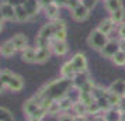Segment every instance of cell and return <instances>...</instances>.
<instances>
[{
  "mask_svg": "<svg viewBox=\"0 0 125 121\" xmlns=\"http://www.w3.org/2000/svg\"><path fill=\"white\" fill-rule=\"evenodd\" d=\"M45 114H46V111L42 109V107H41V109L37 110L34 114L31 115V117H28V120H30V121H41L44 117H45Z\"/></svg>",
  "mask_w": 125,
  "mask_h": 121,
  "instance_id": "32",
  "label": "cell"
},
{
  "mask_svg": "<svg viewBox=\"0 0 125 121\" xmlns=\"http://www.w3.org/2000/svg\"><path fill=\"white\" fill-rule=\"evenodd\" d=\"M108 90L113 92V93H117V94H119V96H122V94H124V90H125V80H122V79L114 80L113 83L110 85Z\"/></svg>",
  "mask_w": 125,
  "mask_h": 121,
  "instance_id": "20",
  "label": "cell"
},
{
  "mask_svg": "<svg viewBox=\"0 0 125 121\" xmlns=\"http://www.w3.org/2000/svg\"><path fill=\"white\" fill-rule=\"evenodd\" d=\"M80 4H83V0H65V6L70 9V11L74 10L76 7H79Z\"/></svg>",
  "mask_w": 125,
  "mask_h": 121,
  "instance_id": "35",
  "label": "cell"
},
{
  "mask_svg": "<svg viewBox=\"0 0 125 121\" xmlns=\"http://www.w3.org/2000/svg\"><path fill=\"white\" fill-rule=\"evenodd\" d=\"M52 25H53V30H55V34L56 33H59V31H63V30H66V24H65V21L63 20H55V21H51Z\"/></svg>",
  "mask_w": 125,
  "mask_h": 121,
  "instance_id": "34",
  "label": "cell"
},
{
  "mask_svg": "<svg viewBox=\"0 0 125 121\" xmlns=\"http://www.w3.org/2000/svg\"><path fill=\"white\" fill-rule=\"evenodd\" d=\"M13 75H14V73H13L11 70H9V69H3V70H1V73H0L1 89H6V87L9 86V83H10V80H11Z\"/></svg>",
  "mask_w": 125,
  "mask_h": 121,
  "instance_id": "27",
  "label": "cell"
},
{
  "mask_svg": "<svg viewBox=\"0 0 125 121\" xmlns=\"http://www.w3.org/2000/svg\"><path fill=\"white\" fill-rule=\"evenodd\" d=\"M90 75H89V72L86 70V72H77L76 73V76L73 77V87H76V89H83V87L90 82Z\"/></svg>",
  "mask_w": 125,
  "mask_h": 121,
  "instance_id": "7",
  "label": "cell"
},
{
  "mask_svg": "<svg viewBox=\"0 0 125 121\" xmlns=\"http://www.w3.org/2000/svg\"><path fill=\"white\" fill-rule=\"evenodd\" d=\"M114 27H115V25H114V23L110 20V18H104V20H101V21H100V24H98L97 30H98V31H101L103 34L108 35L114 30Z\"/></svg>",
  "mask_w": 125,
  "mask_h": 121,
  "instance_id": "21",
  "label": "cell"
},
{
  "mask_svg": "<svg viewBox=\"0 0 125 121\" xmlns=\"http://www.w3.org/2000/svg\"><path fill=\"white\" fill-rule=\"evenodd\" d=\"M104 1H108V0H104Z\"/></svg>",
  "mask_w": 125,
  "mask_h": 121,
  "instance_id": "47",
  "label": "cell"
},
{
  "mask_svg": "<svg viewBox=\"0 0 125 121\" xmlns=\"http://www.w3.org/2000/svg\"><path fill=\"white\" fill-rule=\"evenodd\" d=\"M76 69H74L73 64L70 62V61H68L66 64L62 65V68H61V76L62 77H65V79H70V80H73V77L76 76Z\"/></svg>",
  "mask_w": 125,
  "mask_h": 121,
  "instance_id": "10",
  "label": "cell"
},
{
  "mask_svg": "<svg viewBox=\"0 0 125 121\" xmlns=\"http://www.w3.org/2000/svg\"><path fill=\"white\" fill-rule=\"evenodd\" d=\"M72 87H73V80L61 77V79L53 80V82H51V83H48L46 86H44L34 97L40 101V104H41V101L45 100V99L58 101V100H61L62 97L68 96V93L72 90Z\"/></svg>",
  "mask_w": 125,
  "mask_h": 121,
  "instance_id": "1",
  "label": "cell"
},
{
  "mask_svg": "<svg viewBox=\"0 0 125 121\" xmlns=\"http://www.w3.org/2000/svg\"><path fill=\"white\" fill-rule=\"evenodd\" d=\"M24 87V79L21 77L20 75H13L11 80H10V83H9V86H7V89L9 90H11V92H21Z\"/></svg>",
  "mask_w": 125,
  "mask_h": 121,
  "instance_id": "13",
  "label": "cell"
},
{
  "mask_svg": "<svg viewBox=\"0 0 125 121\" xmlns=\"http://www.w3.org/2000/svg\"><path fill=\"white\" fill-rule=\"evenodd\" d=\"M107 114H105V120L107 121H122L124 120V117H122V113L117 109H111L105 111Z\"/></svg>",
  "mask_w": 125,
  "mask_h": 121,
  "instance_id": "23",
  "label": "cell"
},
{
  "mask_svg": "<svg viewBox=\"0 0 125 121\" xmlns=\"http://www.w3.org/2000/svg\"><path fill=\"white\" fill-rule=\"evenodd\" d=\"M108 101H110V104H111V107L113 109H117V107H119L121 104H122V96H119V94H117V93H113L108 90Z\"/></svg>",
  "mask_w": 125,
  "mask_h": 121,
  "instance_id": "24",
  "label": "cell"
},
{
  "mask_svg": "<svg viewBox=\"0 0 125 121\" xmlns=\"http://www.w3.org/2000/svg\"><path fill=\"white\" fill-rule=\"evenodd\" d=\"M0 13H1V18L4 21H13L16 20V7L10 4L9 1H3L0 4Z\"/></svg>",
  "mask_w": 125,
  "mask_h": 121,
  "instance_id": "3",
  "label": "cell"
},
{
  "mask_svg": "<svg viewBox=\"0 0 125 121\" xmlns=\"http://www.w3.org/2000/svg\"><path fill=\"white\" fill-rule=\"evenodd\" d=\"M0 121H14L13 114L6 109V107H1V109H0Z\"/></svg>",
  "mask_w": 125,
  "mask_h": 121,
  "instance_id": "31",
  "label": "cell"
},
{
  "mask_svg": "<svg viewBox=\"0 0 125 121\" xmlns=\"http://www.w3.org/2000/svg\"><path fill=\"white\" fill-rule=\"evenodd\" d=\"M87 107H89V114H96L97 115L100 111H101V109H100V106H98V103H97L96 100H94L91 104H89Z\"/></svg>",
  "mask_w": 125,
  "mask_h": 121,
  "instance_id": "36",
  "label": "cell"
},
{
  "mask_svg": "<svg viewBox=\"0 0 125 121\" xmlns=\"http://www.w3.org/2000/svg\"><path fill=\"white\" fill-rule=\"evenodd\" d=\"M30 14L27 13V10L24 9V6H17L16 7V21H20V23H24V21H28L30 20Z\"/></svg>",
  "mask_w": 125,
  "mask_h": 121,
  "instance_id": "22",
  "label": "cell"
},
{
  "mask_svg": "<svg viewBox=\"0 0 125 121\" xmlns=\"http://www.w3.org/2000/svg\"><path fill=\"white\" fill-rule=\"evenodd\" d=\"M40 109H41V104L35 97H31V99H28V100H25L24 104H23V111L25 113L27 117H31L37 110H40Z\"/></svg>",
  "mask_w": 125,
  "mask_h": 121,
  "instance_id": "5",
  "label": "cell"
},
{
  "mask_svg": "<svg viewBox=\"0 0 125 121\" xmlns=\"http://www.w3.org/2000/svg\"><path fill=\"white\" fill-rule=\"evenodd\" d=\"M59 4H58L56 1H53L52 4H49L48 7H45L44 9V13H45L46 18H49L51 21H55V20H58L59 18Z\"/></svg>",
  "mask_w": 125,
  "mask_h": 121,
  "instance_id": "12",
  "label": "cell"
},
{
  "mask_svg": "<svg viewBox=\"0 0 125 121\" xmlns=\"http://www.w3.org/2000/svg\"><path fill=\"white\" fill-rule=\"evenodd\" d=\"M38 37H42V38H46V40H53L55 37V30H53V25L52 23H48L45 25H42L38 33Z\"/></svg>",
  "mask_w": 125,
  "mask_h": 121,
  "instance_id": "18",
  "label": "cell"
},
{
  "mask_svg": "<svg viewBox=\"0 0 125 121\" xmlns=\"http://www.w3.org/2000/svg\"><path fill=\"white\" fill-rule=\"evenodd\" d=\"M108 35L103 34L101 31H98V30H93L89 35V38H87V44L93 48V49H96V51H101L104 46L108 44Z\"/></svg>",
  "mask_w": 125,
  "mask_h": 121,
  "instance_id": "2",
  "label": "cell"
},
{
  "mask_svg": "<svg viewBox=\"0 0 125 121\" xmlns=\"http://www.w3.org/2000/svg\"><path fill=\"white\" fill-rule=\"evenodd\" d=\"M35 56H37V48L35 46H27L21 51V59L27 64H34Z\"/></svg>",
  "mask_w": 125,
  "mask_h": 121,
  "instance_id": "14",
  "label": "cell"
},
{
  "mask_svg": "<svg viewBox=\"0 0 125 121\" xmlns=\"http://www.w3.org/2000/svg\"><path fill=\"white\" fill-rule=\"evenodd\" d=\"M38 1H40L41 9H45V7H48L49 4H52V3L56 1V0H38Z\"/></svg>",
  "mask_w": 125,
  "mask_h": 121,
  "instance_id": "41",
  "label": "cell"
},
{
  "mask_svg": "<svg viewBox=\"0 0 125 121\" xmlns=\"http://www.w3.org/2000/svg\"><path fill=\"white\" fill-rule=\"evenodd\" d=\"M6 1H9V3H10V4H13L14 7H17V6L24 4V1H25V0H6Z\"/></svg>",
  "mask_w": 125,
  "mask_h": 121,
  "instance_id": "42",
  "label": "cell"
},
{
  "mask_svg": "<svg viewBox=\"0 0 125 121\" xmlns=\"http://www.w3.org/2000/svg\"><path fill=\"white\" fill-rule=\"evenodd\" d=\"M124 18H125V9L124 7H121L118 10H115L114 13L110 14V20L114 23V25H121V24H124Z\"/></svg>",
  "mask_w": 125,
  "mask_h": 121,
  "instance_id": "19",
  "label": "cell"
},
{
  "mask_svg": "<svg viewBox=\"0 0 125 121\" xmlns=\"http://www.w3.org/2000/svg\"><path fill=\"white\" fill-rule=\"evenodd\" d=\"M16 52H17V49H16V46H14V44H13L11 40H9V41H6V42L1 44L0 54H1L3 58H11Z\"/></svg>",
  "mask_w": 125,
  "mask_h": 121,
  "instance_id": "11",
  "label": "cell"
},
{
  "mask_svg": "<svg viewBox=\"0 0 125 121\" xmlns=\"http://www.w3.org/2000/svg\"><path fill=\"white\" fill-rule=\"evenodd\" d=\"M122 97H124V99H125V90H124V94H122Z\"/></svg>",
  "mask_w": 125,
  "mask_h": 121,
  "instance_id": "46",
  "label": "cell"
},
{
  "mask_svg": "<svg viewBox=\"0 0 125 121\" xmlns=\"http://www.w3.org/2000/svg\"><path fill=\"white\" fill-rule=\"evenodd\" d=\"M11 41L17 51H23V49H25L28 46V40H27V37L24 34H16L11 38Z\"/></svg>",
  "mask_w": 125,
  "mask_h": 121,
  "instance_id": "16",
  "label": "cell"
},
{
  "mask_svg": "<svg viewBox=\"0 0 125 121\" xmlns=\"http://www.w3.org/2000/svg\"><path fill=\"white\" fill-rule=\"evenodd\" d=\"M53 40H58V41H66V30H63V31H59L55 34L53 37Z\"/></svg>",
  "mask_w": 125,
  "mask_h": 121,
  "instance_id": "38",
  "label": "cell"
},
{
  "mask_svg": "<svg viewBox=\"0 0 125 121\" xmlns=\"http://www.w3.org/2000/svg\"><path fill=\"white\" fill-rule=\"evenodd\" d=\"M118 42H119V49L122 52H125V40H119Z\"/></svg>",
  "mask_w": 125,
  "mask_h": 121,
  "instance_id": "44",
  "label": "cell"
},
{
  "mask_svg": "<svg viewBox=\"0 0 125 121\" xmlns=\"http://www.w3.org/2000/svg\"><path fill=\"white\" fill-rule=\"evenodd\" d=\"M70 62L73 64L76 72H86L87 70V59H86L84 54H82V52L74 54L73 58L70 59Z\"/></svg>",
  "mask_w": 125,
  "mask_h": 121,
  "instance_id": "4",
  "label": "cell"
},
{
  "mask_svg": "<svg viewBox=\"0 0 125 121\" xmlns=\"http://www.w3.org/2000/svg\"><path fill=\"white\" fill-rule=\"evenodd\" d=\"M93 97L94 100H98V99H103V97H107L108 96V89H103V87H98V86H94L93 89Z\"/></svg>",
  "mask_w": 125,
  "mask_h": 121,
  "instance_id": "29",
  "label": "cell"
},
{
  "mask_svg": "<svg viewBox=\"0 0 125 121\" xmlns=\"http://www.w3.org/2000/svg\"><path fill=\"white\" fill-rule=\"evenodd\" d=\"M97 1H98V0H83V4H84V6L89 9V10H91L93 7L96 6Z\"/></svg>",
  "mask_w": 125,
  "mask_h": 121,
  "instance_id": "39",
  "label": "cell"
},
{
  "mask_svg": "<svg viewBox=\"0 0 125 121\" xmlns=\"http://www.w3.org/2000/svg\"><path fill=\"white\" fill-rule=\"evenodd\" d=\"M23 6L27 10V13L30 14V17H34L35 14H38V11H40V9H41L38 0H25Z\"/></svg>",
  "mask_w": 125,
  "mask_h": 121,
  "instance_id": "15",
  "label": "cell"
},
{
  "mask_svg": "<svg viewBox=\"0 0 125 121\" xmlns=\"http://www.w3.org/2000/svg\"><path fill=\"white\" fill-rule=\"evenodd\" d=\"M111 61H113L117 66H124V65H125V52H122V51L117 52V54H115V56H114Z\"/></svg>",
  "mask_w": 125,
  "mask_h": 121,
  "instance_id": "30",
  "label": "cell"
},
{
  "mask_svg": "<svg viewBox=\"0 0 125 121\" xmlns=\"http://www.w3.org/2000/svg\"><path fill=\"white\" fill-rule=\"evenodd\" d=\"M59 111H62V110H61V106H59V101H53V103L49 106V109L46 110V114L56 115V114H59Z\"/></svg>",
  "mask_w": 125,
  "mask_h": 121,
  "instance_id": "33",
  "label": "cell"
},
{
  "mask_svg": "<svg viewBox=\"0 0 125 121\" xmlns=\"http://www.w3.org/2000/svg\"><path fill=\"white\" fill-rule=\"evenodd\" d=\"M89 16H90V10L84 4H80L79 7L72 10V18L74 21H84V20L89 18Z\"/></svg>",
  "mask_w": 125,
  "mask_h": 121,
  "instance_id": "8",
  "label": "cell"
},
{
  "mask_svg": "<svg viewBox=\"0 0 125 121\" xmlns=\"http://www.w3.org/2000/svg\"><path fill=\"white\" fill-rule=\"evenodd\" d=\"M51 49L52 52L58 55V56H63L68 52V44L66 41H58V40H52L51 41Z\"/></svg>",
  "mask_w": 125,
  "mask_h": 121,
  "instance_id": "9",
  "label": "cell"
},
{
  "mask_svg": "<svg viewBox=\"0 0 125 121\" xmlns=\"http://www.w3.org/2000/svg\"><path fill=\"white\" fill-rule=\"evenodd\" d=\"M73 113L76 115H87L89 114V107H87V104L82 103V101H76L73 104Z\"/></svg>",
  "mask_w": 125,
  "mask_h": 121,
  "instance_id": "25",
  "label": "cell"
},
{
  "mask_svg": "<svg viewBox=\"0 0 125 121\" xmlns=\"http://www.w3.org/2000/svg\"><path fill=\"white\" fill-rule=\"evenodd\" d=\"M37 48V46H35ZM51 48H37V56H35V62L37 64H44L46 62L49 56H51Z\"/></svg>",
  "mask_w": 125,
  "mask_h": 121,
  "instance_id": "17",
  "label": "cell"
},
{
  "mask_svg": "<svg viewBox=\"0 0 125 121\" xmlns=\"http://www.w3.org/2000/svg\"><path fill=\"white\" fill-rule=\"evenodd\" d=\"M119 51H121V49H119V42H117V41H108V44L104 46L100 52H101V55L104 58L113 59V58L115 56V54L119 52Z\"/></svg>",
  "mask_w": 125,
  "mask_h": 121,
  "instance_id": "6",
  "label": "cell"
},
{
  "mask_svg": "<svg viewBox=\"0 0 125 121\" xmlns=\"http://www.w3.org/2000/svg\"><path fill=\"white\" fill-rule=\"evenodd\" d=\"M104 6H105V9H107V11L111 14V13H114L115 10H118V9H121L122 6V0H108V1H104Z\"/></svg>",
  "mask_w": 125,
  "mask_h": 121,
  "instance_id": "26",
  "label": "cell"
},
{
  "mask_svg": "<svg viewBox=\"0 0 125 121\" xmlns=\"http://www.w3.org/2000/svg\"><path fill=\"white\" fill-rule=\"evenodd\" d=\"M93 121H107V120H105V117H101V115H97V117H96V118H94Z\"/></svg>",
  "mask_w": 125,
  "mask_h": 121,
  "instance_id": "45",
  "label": "cell"
},
{
  "mask_svg": "<svg viewBox=\"0 0 125 121\" xmlns=\"http://www.w3.org/2000/svg\"><path fill=\"white\" fill-rule=\"evenodd\" d=\"M118 35H119V40H125V23L119 25V28H118Z\"/></svg>",
  "mask_w": 125,
  "mask_h": 121,
  "instance_id": "40",
  "label": "cell"
},
{
  "mask_svg": "<svg viewBox=\"0 0 125 121\" xmlns=\"http://www.w3.org/2000/svg\"><path fill=\"white\" fill-rule=\"evenodd\" d=\"M59 101V106H61V110L62 111H68V110H70V109H73V104H74V101L72 100V99L69 97V96H65V97H62L61 100H58Z\"/></svg>",
  "mask_w": 125,
  "mask_h": 121,
  "instance_id": "28",
  "label": "cell"
},
{
  "mask_svg": "<svg viewBox=\"0 0 125 121\" xmlns=\"http://www.w3.org/2000/svg\"><path fill=\"white\" fill-rule=\"evenodd\" d=\"M58 121H74V115L68 114V113H62L58 117Z\"/></svg>",
  "mask_w": 125,
  "mask_h": 121,
  "instance_id": "37",
  "label": "cell"
},
{
  "mask_svg": "<svg viewBox=\"0 0 125 121\" xmlns=\"http://www.w3.org/2000/svg\"><path fill=\"white\" fill-rule=\"evenodd\" d=\"M74 121H89L86 115H74Z\"/></svg>",
  "mask_w": 125,
  "mask_h": 121,
  "instance_id": "43",
  "label": "cell"
}]
</instances>
